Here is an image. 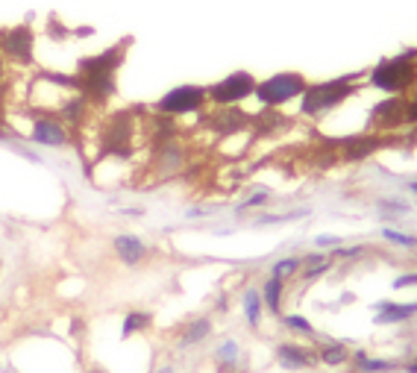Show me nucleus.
Wrapping results in <instances>:
<instances>
[{
	"mask_svg": "<svg viewBox=\"0 0 417 373\" xmlns=\"http://www.w3.org/2000/svg\"><path fill=\"white\" fill-rule=\"evenodd\" d=\"M129 38H124L121 45H112L94 56H82L77 65V77H80V94L89 97L92 106H103L115 97L118 92V71L126 59Z\"/></svg>",
	"mask_w": 417,
	"mask_h": 373,
	"instance_id": "obj_1",
	"label": "nucleus"
},
{
	"mask_svg": "<svg viewBox=\"0 0 417 373\" xmlns=\"http://www.w3.org/2000/svg\"><path fill=\"white\" fill-rule=\"evenodd\" d=\"M364 74H347L335 80H323V82H309V89L300 97V115L303 118H323L326 112L338 109L344 100H350L359 92V80Z\"/></svg>",
	"mask_w": 417,
	"mask_h": 373,
	"instance_id": "obj_2",
	"label": "nucleus"
},
{
	"mask_svg": "<svg viewBox=\"0 0 417 373\" xmlns=\"http://www.w3.org/2000/svg\"><path fill=\"white\" fill-rule=\"evenodd\" d=\"M367 82L385 94H406L417 85V50H403L400 56L377 62L367 74Z\"/></svg>",
	"mask_w": 417,
	"mask_h": 373,
	"instance_id": "obj_3",
	"label": "nucleus"
},
{
	"mask_svg": "<svg viewBox=\"0 0 417 373\" xmlns=\"http://www.w3.org/2000/svg\"><path fill=\"white\" fill-rule=\"evenodd\" d=\"M305 89H309V80H305L303 74L279 71V74H274L268 80H259L253 97L259 100L261 109H279V106L291 103V100H300Z\"/></svg>",
	"mask_w": 417,
	"mask_h": 373,
	"instance_id": "obj_4",
	"label": "nucleus"
},
{
	"mask_svg": "<svg viewBox=\"0 0 417 373\" xmlns=\"http://www.w3.org/2000/svg\"><path fill=\"white\" fill-rule=\"evenodd\" d=\"M209 106V92L206 85H173L170 92H165L156 103H153V112L156 115H168V118H185V115H197Z\"/></svg>",
	"mask_w": 417,
	"mask_h": 373,
	"instance_id": "obj_5",
	"label": "nucleus"
},
{
	"mask_svg": "<svg viewBox=\"0 0 417 373\" xmlns=\"http://www.w3.org/2000/svg\"><path fill=\"white\" fill-rule=\"evenodd\" d=\"M133 139H136V118L133 112H118L103 124L100 133V156L129 159L133 156Z\"/></svg>",
	"mask_w": 417,
	"mask_h": 373,
	"instance_id": "obj_6",
	"label": "nucleus"
},
{
	"mask_svg": "<svg viewBox=\"0 0 417 373\" xmlns=\"http://www.w3.org/2000/svg\"><path fill=\"white\" fill-rule=\"evenodd\" d=\"M0 56L18 68L36 65V33L30 24H15L0 30Z\"/></svg>",
	"mask_w": 417,
	"mask_h": 373,
	"instance_id": "obj_7",
	"label": "nucleus"
},
{
	"mask_svg": "<svg viewBox=\"0 0 417 373\" xmlns=\"http://www.w3.org/2000/svg\"><path fill=\"white\" fill-rule=\"evenodd\" d=\"M256 82H259V80H256L250 71H232V74H227L224 80H217V82L206 85L209 103H212V106H238V103H244L247 97H253Z\"/></svg>",
	"mask_w": 417,
	"mask_h": 373,
	"instance_id": "obj_8",
	"label": "nucleus"
},
{
	"mask_svg": "<svg viewBox=\"0 0 417 373\" xmlns=\"http://www.w3.org/2000/svg\"><path fill=\"white\" fill-rule=\"evenodd\" d=\"M188 165V147L180 141V139H168V141H159L153 144V159H150V168L156 173L159 180H170L183 173Z\"/></svg>",
	"mask_w": 417,
	"mask_h": 373,
	"instance_id": "obj_9",
	"label": "nucleus"
},
{
	"mask_svg": "<svg viewBox=\"0 0 417 373\" xmlns=\"http://www.w3.org/2000/svg\"><path fill=\"white\" fill-rule=\"evenodd\" d=\"M30 141L38 144V147H53V150H62L71 144V129L65 121H59V115H50V112H38L33 121H30Z\"/></svg>",
	"mask_w": 417,
	"mask_h": 373,
	"instance_id": "obj_10",
	"label": "nucleus"
},
{
	"mask_svg": "<svg viewBox=\"0 0 417 373\" xmlns=\"http://www.w3.org/2000/svg\"><path fill=\"white\" fill-rule=\"evenodd\" d=\"M206 126L212 129V133L229 139V136L247 133V129L253 126V118L247 112H241L238 106H215V112L206 115Z\"/></svg>",
	"mask_w": 417,
	"mask_h": 373,
	"instance_id": "obj_11",
	"label": "nucleus"
},
{
	"mask_svg": "<svg viewBox=\"0 0 417 373\" xmlns=\"http://www.w3.org/2000/svg\"><path fill=\"white\" fill-rule=\"evenodd\" d=\"M406 124V97L403 94H388V100H379L370 112L373 129H397Z\"/></svg>",
	"mask_w": 417,
	"mask_h": 373,
	"instance_id": "obj_12",
	"label": "nucleus"
},
{
	"mask_svg": "<svg viewBox=\"0 0 417 373\" xmlns=\"http://www.w3.org/2000/svg\"><path fill=\"white\" fill-rule=\"evenodd\" d=\"M112 250H115L118 261H121V265H126V268H139L141 261L150 256L147 241L139 238V235H133V232H121V235H115V238H112Z\"/></svg>",
	"mask_w": 417,
	"mask_h": 373,
	"instance_id": "obj_13",
	"label": "nucleus"
},
{
	"mask_svg": "<svg viewBox=\"0 0 417 373\" xmlns=\"http://www.w3.org/2000/svg\"><path fill=\"white\" fill-rule=\"evenodd\" d=\"M382 144H385V139L377 136V133H359V136H350V139H341V141H338L341 156H344L347 162H362V159H367V156H373V153H377Z\"/></svg>",
	"mask_w": 417,
	"mask_h": 373,
	"instance_id": "obj_14",
	"label": "nucleus"
},
{
	"mask_svg": "<svg viewBox=\"0 0 417 373\" xmlns=\"http://www.w3.org/2000/svg\"><path fill=\"white\" fill-rule=\"evenodd\" d=\"M89 112H92V103H89V97H82L80 92H71L68 97H62V103L56 106L59 121L68 124V129L71 126H82L85 118H89Z\"/></svg>",
	"mask_w": 417,
	"mask_h": 373,
	"instance_id": "obj_15",
	"label": "nucleus"
},
{
	"mask_svg": "<svg viewBox=\"0 0 417 373\" xmlns=\"http://www.w3.org/2000/svg\"><path fill=\"white\" fill-rule=\"evenodd\" d=\"M276 362L285 367V370H305L315 364V356L309 350H303L300 344H279L276 347Z\"/></svg>",
	"mask_w": 417,
	"mask_h": 373,
	"instance_id": "obj_16",
	"label": "nucleus"
},
{
	"mask_svg": "<svg viewBox=\"0 0 417 373\" xmlns=\"http://www.w3.org/2000/svg\"><path fill=\"white\" fill-rule=\"evenodd\" d=\"M379 315L373 318L379 326L385 323H403V320H411L417 315V303H379L377 306Z\"/></svg>",
	"mask_w": 417,
	"mask_h": 373,
	"instance_id": "obj_17",
	"label": "nucleus"
},
{
	"mask_svg": "<svg viewBox=\"0 0 417 373\" xmlns=\"http://www.w3.org/2000/svg\"><path fill=\"white\" fill-rule=\"evenodd\" d=\"M329 268H332V256H326V253H309V256H303L300 259V274L305 282H312L323 274H329Z\"/></svg>",
	"mask_w": 417,
	"mask_h": 373,
	"instance_id": "obj_18",
	"label": "nucleus"
},
{
	"mask_svg": "<svg viewBox=\"0 0 417 373\" xmlns=\"http://www.w3.org/2000/svg\"><path fill=\"white\" fill-rule=\"evenodd\" d=\"M212 335V318H194L183 326L180 333V347H194Z\"/></svg>",
	"mask_w": 417,
	"mask_h": 373,
	"instance_id": "obj_19",
	"label": "nucleus"
},
{
	"mask_svg": "<svg viewBox=\"0 0 417 373\" xmlns=\"http://www.w3.org/2000/svg\"><path fill=\"white\" fill-rule=\"evenodd\" d=\"M261 303L271 315H282V294H285V282L276 279V276H268L265 285H261Z\"/></svg>",
	"mask_w": 417,
	"mask_h": 373,
	"instance_id": "obj_20",
	"label": "nucleus"
},
{
	"mask_svg": "<svg viewBox=\"0 0 417 373\" xmlns=\"http://www.w3.org/2000/svg\"><path fill=\"white\" fill-rule=\"evenodd\" d=\"M241 303H244V318L247 323L256 329L261 323V312H265V303H261V291L259 288H247L244 297H241Z\"/></svg>",
	"mask_w": 417,
	"mask_h": 373,
	"instance_id": "obj_21",
	"label": "nucleus"
},
{
	"mask_svg": "<svg viewBox=\"0 0 417 373\" xmlns=\"http://www.w3.org/2000/svg\"><path fill=\"white\" fill-rule=\"evenodd\" d=\"M153 323V315L150 312H126L124 323H121V338H129L136 333H144V329Z\"/></svg>",
	"mask_w": 417,
	"mask_h": 373,
	"instance_id": "obj_22",
	"label": "nucleus"
},
{
	"mask_svg": "<svg viewBox=\"0 0 417 373\" xmlns=\"http://www.w3.org/2000/svg\"><path fill=\"white\" fill-rule=\"evenodd\" d=\"M300 274V259L297 256H285V259H276L274 261V268H271V276L282 279V282H288L291 276Z\"/></svg>",
	"mask_w": 417,
	"mask_h": 373,
	"instance_id": "obj_23",
	"label": "nucleus"
},
{
	"mask_svg": "<svg viewBox=\"0 0 417 373\" xmlns=\"http://www.w3.org/2000/svg\"><path fill=\"white\" fill-rule=\"evenodd\" d=\"M347 359H350V353H347L344 344H326V347H320V356H318V362H323L329 367H338Z\"/></svg>",
	"mask_w": 417,
	"mask_h": 373,
	"instance_id": "obj_24",
	"label": "nucleus"
},
{
	"mask_svg": "<svg viewBox=\"0 0 417 373\" xmlns=\"http://www.w3.org/2000/svg\"><path fill=\"white\" fill-rule=\"evenodd\" d=\"M271 197H274V194H271L268 188H256L250 197H244V200L238 203L235 212L241 215V212H250V209H261V206H268V203H271Z\"/></svg>",
	"mask_w": 417,
	"mask_h": 373,
	"instance_id": "obj_25",
	"label": "nucleus"
},
{
	"mask_svg": "<svg viewBox=\"0 0 417 373\" xmlns=\"http://www.w3.org/2000/svg\"><path fill=\"white\" fill-rule=\"evenodd\" d=\"M309 209H297V212H285V215H261L256 217V227H271V224H288V221H297V217H305Z\"/></svg>",
	"mask_w": 417,
	"mask_h": 373,
	"instance_id": "obj_26",
	"label": "nucleus"
},
{
	"mask_svg": "<svg viewBox=\"0 0 417 373\" xmlns=\"http://www.w3.org/2000/svg\"><path fill=\"white\" fill-rule=\"evenodd\" d=\"M282 323L288 326V329H294V333H303V335H315V326L305 320L303 315H285L282 318Z\"/></svg>",
	"mask_w": 417,
	"mask_h": 373,
	"instance_id": "obj_27",
	"label": "nucleus"
},
{
	"mask_svg": "<svg viewBox=\"0 0 417 373\" xmlns=\"http://www.w3.org/2000/svg\"><path fill=\"white\" fill-rule=\"evenodd\" d=\"M382 238L391 241V244H397V247H417V238L414 235H406V232H397V229H382Z\"/></svg>",
	"mask_w": 417,
	"mask_h": 373,
	"instance_id": "obj_28",
	"label": "nucleus"
},
{
	"mask_svg": "<svg viewBox=\"0 0 417 373\" xmlns=\"http://www.w3.org/2000/svg\"><path fill=\"white\" fill-rule=\"evenodd\" d=\"M215 359L221 362V364H235V362H238V344H235V341H224L221 347H217Z\"/></svg>",
	"mask_w": 417,
	"mask_h": 373,
	"instance_id": "obj_29",
	"label": "nucleus"
},
{
	"mask_svg": "<svg viewBox=\"0 0 417 373\" xmlns=\"http://www.w3.org/2000/svg\"><path fill=\"white\" fill-rule=\"evenodd\" d=\"M379 209L382 212H394V215H406L411 206L408 203H400V200H379Z\"/></svg>",
	"mask_w": 417,
	"mask_h": 373,
	"instance_id": "obj_30",
	"label": "nucleus"
},
{
	"mask_svg": "<svg viewBox=\"0 0 417 373\" xmlns=\"http://www.w3.org/2000/svg\"><path fill=\"white\" fill-rule=\"evenodd\" d=\"M406 124L417 126V92L411 97H406Z\"/></svg>",
	"mask_w": 417,
	"mask_h": 373,
	"instance_id": "obj_31",
	"label": "nucleus"
},
{
	"mask_svg": "<svg viewBox=\"0 0 417 373\" xmlns=\"http://www.w3.org/2000/svg\"><path fill=\"white\" fill-rule=\"evenodd\" d=\"M315 247H318V250H326V247H341V238H338V235H318V238H315Z\"/></svg>",
	"mask_w": 417,
	"mask_h": 373,
	"instance_id": "obj_32",
	"label": "nucleus"
},
{
	"mask_svg": "<svg viewBox=\"0 0 417 373\" xmlns=\"http://www.w3.org/2000/svg\"><path fill=\"white\" fill-rule=\"evenodd\" d=\"M408 285H417V274H403V276H397L394 279V288H408Z\"/></svg>",
	"mask_w": 417,
	"mask_h": 373,
	"instance_id": "obj_33",
	"label": "nucleus"
},
{
	"mask_svg": "<svg viewBox=\"0 0 417 373\" xmlns=\"http://www.w3.org/2000/svg\"><path fill=\"white\" fill-rule=\"evenodd\" d=\"M4 106H6V89H4V82H0V139H6V126H4Z\"/></svg>",
	"mask_w": 417,
	"mask_h": 373,
	"instance_id": "obj_34",
	"label": "nucleus"
},
{
	"mask_svg": "<svg viewBox=\"0 0 417 373\" xmlns=\"http://www.w3.org/2000/svg\"><path fill=\"white\" fill-rule=\"evenodd\" d=\"M4 74H6V59L0 56V80H4Z\"/></svg>",
	"mask_w": 417,
	"mask_h": 373,
	"instance_id": "obj_35",
	"label": "nucleus"
},
{
	"mask_svg": "<svg viewBox=\"0 0 417 373\" xmlns=\"http://www.w3.org/2000/svg\"><path fill=\"white\" fill-rule=\"evenodd\" d=\"M408 188H411V191L417 194V180H408Z\"/></svg>",
	"mask_w": 417,
	"mask_h": 373,
	"instance_id": "obj_36",
	"label": "nucleus"
},
{
	"mask_svg": "<svg viewBox=\"0 0 417 373\" xmlns=\"http://www.w3.org/2000/svg\"><path fill=\"white\" fill-rule=\"evenodd\" d=\"M408 370H411V373H417V364H411V367H408Z\"/></svg>",
	"mask_w": 417,
	"mask_h": 373,
	"instance_id": "obj_37",
	"label": "nucleus"
}]
</instances>
